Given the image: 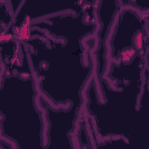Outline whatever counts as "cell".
<instances>
[{
    "label": "cell",
    "instance_id": "obj_1",
    "mask_svg": "<svg viewBox=\"0 0 149 149\" xmlns=\"http://www.w3.org/2000/svg\"><path fill=\"white\" fill-rule=\"evenodd\" d=\"M2 80L0 90V110L3 116L1 133L8 137L13 129L9 139L14 141L17 126H23V122L38 139L43 141L42 116L34 102L36 91L33 78L12 75Z\"/></svg>",
    "mask_w": 149,
    "mask_h": 149
}]
</instances>
